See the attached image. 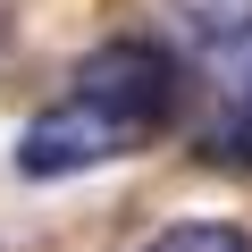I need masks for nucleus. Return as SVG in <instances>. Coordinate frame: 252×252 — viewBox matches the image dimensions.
I'll list each match as a JSON object with an SVG mask.
<instances>
[{
    "mask_svg": "<svg viewBox=\"0 0 252 252\" xmlns=\"http://www.w3.org/2000/svg\"><path fill=\"white\" fill-rule=\"evenodd\" d=\"M202 152H210V168H235V177H252V67H244V84L219 101V118L202 126Z\"/></svg>",
    "mask_w": 252,
    "mask_h": 252,
    "instance_id": "7ed1b4c3",
    "label": "nucleus"
},
{
    "mask_svg": "<svg viewBox=\"0 0 252 252\" xmlns=\"http://www.w3.org/2000/svg\"><path fill=\"white\" fill-rule=\"evenodd\" d=\"M152 9H160L193 51H244V42H252V0H152Z\"/></svg>",
    "mask_w": 252,
    "mask_h": 252,
    "instance_id": "f03ea898",
    "label": "nucleus"
},
{
    "mask_svg": "<svg viewBox=\"0 0 252 252\" xmlns=\"http://www.w3.org/2000/svg\"><path fill=\"white\" fill-rule=\"evenodd\" d=\"M185 109V67L168 42H143V34H118L101 42L93 59H76L67 93L26 118L17 135V177L26 185H67V177H93L109 160H135L152 152Z\"/></svg>",
    "mask_w": 252,
    "mask_h": 252,
    "instance_id": "f257e3e1",
    "label": "nucleus"
},
{
    "mask_svg": "<svg viewBox=\"0 0 252 252\" xmlns=\"http://www.w3.org/2000/svg\"><path fill=\"white\" fill-rule=\"evenodd\" d=\"M135 252H252V227H235V219H177V227H160Z\"/></svg>",
    "mask_w": 252,
    "mask_h": 252,
    "instance_id": "20e7f679",
    "label": "nucleus"
}]
</instances>
